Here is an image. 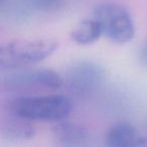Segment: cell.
I'll return each mask as SVG.
<instances>
[{
    "label": "cell",
    "mask_w": 147,
    "mask_h": 147,
    "mask_svg": "<svg viewBox=\"0 0 147 147\" xmlns=\"http://www.w3.org/2000/svg\"><path fill=\"white\" fill-rule=\"evenodd\" d=\"M57 49L53 39H15L0 45V73L15 71L51 57Z\"/></svg>",
    "instance_id": "obj_1"
},
{
    "label": "cell",
    "mask_w": 147,
    "mask_h": 147,
    "mask_svg": "<svg viewBox=\"0 0 147 147\" xmlns=\"http://www.w3.org/2000/svg\"><path fill=\"white\" fill-rule=\"evenodd\" d=\"M9 109L13 114L25 120L55 122L69 116L73 103L65 95L23 96L13 99Z\"/></svg>",
    "instance_id": "obj_2"
},
{
    "label": "cell",
    "mask_w": 147,
    "mask_h": 147,
    "mask_svg": "<svg viewBox=\"0 0 147 147\" xmlns=\"http://www.w3.org/2000/svg\"><path fill=\"white\" fill-rule=\"evenodd\" d=\"M94 18L101 24L103 35L116 43H126L135 34V25L129 11L120 4L105 2L94 10Z\"/></svg>",
    "instance_id": "obj_3"
},
{
    "label": "cell",
    "mask_w": 147,
    "mask_h": 147,
    "mask_svg": "<svg viewBox=\"0 0 147 147\" xmlns=\"http://www.w3.org/2000/svg\"><path fill=\"white\" fill-rule=\"evenodd\" d=\"M63 78L53 69H37L11 71L2 79V86L13 92L51 90L59 89Z\"/></svg>",
    "instance_id": "obj_4"
},
{
    "label": "cell",
    "mask_w": 147,
    "mask_h": 147,
    "mask_svg": "<svg viewBox=\"0 0 147 147\" xmlns=\"http://www.w3.org/2000/svg\"><path fill=\"white\" fill-rule=\"evenodd\" d=\"M65 85L77 96H89L97 92L105 80V71L92 61L74 63L65 74Z\"/></svg>",
    "instance_id": "obj_5"
},
{
    "label": "cell",
    "mask_w": 147,
    "mask_h": 147,
    "mask_svg": "<svg viewBox=\"0 0 147 147\" xmlns=\"http://www.w3.org/2000/svg\"><path fill=\"white\" fill-rule=\"evenodd\" d=\"M105 147H147V137L130 123H117L107 132Z\"/></svg>",
    "instance_id": "obj_6"
},
{
    "label": "cell",
    "mask_w": 147,
    "mask_h": 147,
    "mask_svg": "<svg viewBox=\"0 0 147 147\" xmlns=\"http://www.w3.org/2000/svg\"><path fill=\"white\" fill-rule=\"evenodd\" d=\"M59 147H91V136L88 131L75 123H61L55 129Z\"/></svg>",
    "instance_id": "obj_7"
},
{
    "label": "cell",
    "mask_w": 147,
    "mask_h": 147,
    "mask_svg": "<svg viewBox=\"0 0 147 147\" xmlns=\"http://www.w3.org/2000/svg\"><path fill=\"white\" fill-rule=\"evenodd\" d=\"M1 133L9 140H25L32 137L34 130L28 120L21 118L17 115H11L3 121L1 125Z\"/></svg>",
    "instance_id": "obj_8"
},
{
    "label": "cell",
    "mask_w": 147,
    "mask_h": 147,
    "mask_svg": "<svg viewBox=\"0 0 147 147\" xmlns=\"http://www.w3.org/2000/svg\"><path fill=\"white\" fill-rule=\"evenodd\" d=\"M103 35L101 24L95 18L85 19L71 33V38L79 45H90Z\"/></svg>",
    "instance_id": "obj_9"
},
{
    "label": "cell",
    "mask_w": 147,
    "mask_h": 147,
    "mask_svg": "<svg viewBox=\"0 0 147 147\" xmlns=\"http://www.w3.org/2000/svg\"><path fill=\"white\" fill-rule=\"evenodd\" d=\"M65 0H28L34 8L42 11H55L63 6Z\"/></svg>",
    "instance_id": "obj_10"
},
{
    "label": "cell",
    "mask_w": 147,
    "mask_h": 147,
    "mask_svg": "<svg viewBox=\"0 0 147 147\" xmlns=\"http://www.w3.org/2000/svg\"><path fill=\"white\" fill-rule=\"evenodd\" d=\"M139 59L143 65L147 67V38L141 47L140 53H139Z\"/></svg>",
    "instance_id": "obj_11"
},
{
    "label": "cell",
    "mask_w": 147,
    "mask_h": 147,
    "mask_svg": "<svg viewBox=\"0 0 147 147\" xmlns=\"http://www.w3.org/2000/svg\"><path fill=\"white\" fill-rule=\"evenodd\" d=\"M1 1H2V0H0V3H1Z\"/></svg>",
    "instance_id": "obj_12"
}]
</instances>
